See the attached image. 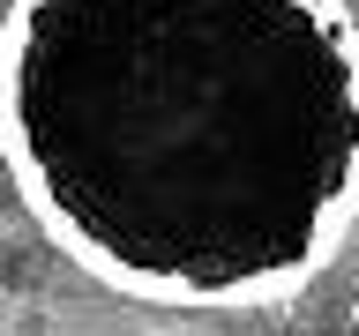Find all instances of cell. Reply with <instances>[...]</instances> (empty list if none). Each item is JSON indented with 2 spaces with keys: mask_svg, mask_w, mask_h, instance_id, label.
<instances>
[{
  "mask_svg": "<svg viewBox=\"0 0 359 336\" xmlns=\"http://www.w3.org/2000/svg\"><path fill=\"white\" fill-rule=\"evenodd\" d=\"M0 150L105 291L269 307L359 217V22L344 0H15Z\"/></svg>",
  "mask_w": 359,
  "mask_h": 336,
  "instance_id": "6da1fadb",
  "label": "cell"
}]
</instances>
